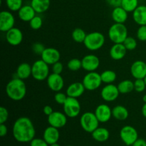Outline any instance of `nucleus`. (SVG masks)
<instances>
[{"label": "nucleus", "mask_w": 146, "mask_h": 146, "mask_svg": "<svg viewBox=\"0 0 146 146\" xmlns=\"http://www.w3.org/2000/svg\"><path fill=\"white\" fill-rule=\"evenodd\" d=\"M132 146H146V141L142 138H138Z\"/></svg>", "instance_id": "nucleus-47"}, {"label": "nucleus", "mask_w": 146, "mask_h": 146, "mask_svg": "<svg viewBox=\"0 0 146 146\" xmlns=\"http://www.w3.org/2000/svg\"><path fill=\"white\" fill-rule=\"evenodd\" d=\"M30 146H49L44 138H35L30 142Z\"/></svg>", "instance_id": "nucleus-42"}, {"label": "nucleus", "mask_w": 146, "mask_h": 146, "mask_svg": "<svg viewBox=\"0 0 146 146\" xmlns=\"http://www.w3.org/2000/svg\"><path fill=\"white\" fill-rule=\"evenodd\" d=\"M112 115L118 121H125L129 116V112L125 106L118 105L112 109Z\"/></svg>", "instance_id": "nucleus-28"}, {"label": "nucleus", "mask_w": 146, "mask_h": 146, "mask_svg": "<svg viewBox=\"0 0 146 146\" xmlns=\"http://www.w3.org/2000/svg\"><path fill=\"white\" fill-rule=\"evenodd\" d=\"M141 112H142L143 115L146 118V103L144 104V105L143 106L142 110H141Z\"/></svg>", "instance_id": "nucleus-48"}, {"label": "nucleus", "mask_w": 146, "mask_h": 146, "mask_svg": "<svg viewBox=\"0 0 146 146\" xmlns=\"http://www.w3.org/2000/svg\"><path fill=\"white\" fill-rule=\"evenodd\" d=\"M94 113L100 123L108 122L113 116L112 109L105 104L98 105L96 108Z\"/></svg>", "instance_id": "nucleus-17"}, {"label": "nucleus", "mask_w": 146, "mask_h": 146, "mask_svg": "<svg viewBox=\"0 0 146 146\" xmlns=\"http://www.w3.org/2000/svg\"><path fill=\"white\" fill-rule=\"evenodd\" d=\"M133 19L139 26L146 25V6L139 5L133 11Z\"/></svg>", "instance_id": "nucleus-22"}, {"label": "nucleus", "mask_w": 146, "mask_h": 146, "mask_svg": "<svg viewBox=\"0 0 146 146\" xmlns=\"http://www.w3.org/2000/svg\"><path fill=\"white\" fill-rule=\"evenodd\" d=\"M131 74L135 79H143L146 76V63L141 60L134 61L131 66Z\"/></svg>", "instance_id": "nucleus-18"}, {"label": "nucleus", "mask_w": 146, "mask_h": 146, "mask_svg": "<svg viewBox=\"0 0 146 146\" xmlns=\"http://www.w3.org/2000/svg\"><path fill=\"white\" fill-rule=\"evenodd\" d=\"M138 3V0H122L121 6L129 13L133 12L139 6Z\"/></svg>", "instance_id": "nucleus-32"}, {"label": "nucleus", "mask_w": 146, "mask_h": 146, "mask_svg": "<svg viewBox=\"0 0 146 146\" xmlns=\"http://www.w3.org/2000/svg\"><path fill=\"white\" fill-rule=\"evenodd\" d=\"M123 44L128 51H133V50L135 49V48L137 47L136 39L131 36L127 37Z\"/></svg>", "instance_id": "nucleus-35"}, {"label": "nucleus", "mask_w": 146, "mask_h": 146, "mask_svg": "<svg viewBox=\"0 0 146 146\" xmlns=\"http://www.w3.org/2000/svg\"><path fill=\"white\" fill-rule=\"evenodd\" d=\"M6 94L13 101L22 100L27 94V86L24 80L17 77L9 81L6 86Z\"/></svg>", "instance_id": "nucleus-2"}, {"label": "nucleus", "mask_w": 146, "mask_h": 146, "mask_svg": "<svg viewBox=\"0 0 146 146\" xmlns=\"http://www.w3.org/2000/svg\"><path fill=\"white\" fill-rule=\"evenodd\" d=\"M63 70H64V66L60 61H58L52 65V71L54 74H61Z\"/></svg>", "instance_id": "nucleus-43"}, {"label": "nucleus", "mask_w": 146, "mask_h": 146, "mask_svg": "<svg viewBox=\"0 0 146 146\" xmlns=\"http://www.w3.org/2000/svg\"><path fill=\"white\" fill-rule=\"evenodd\" d=\"M45 48H46L44 47V44H42L41 43L39 42L34 43L32 45L33 52L35 53L36 54H38V55H41V54H42L43 51H44Z\"/></svg>", "instance_id": "nucleus-41"}, {"label": "nucleus", "mask_w": 146, "mask_h": 146, "mask_svg": "<svg viewBox=\"0 0 146 146\" xmlns=\"http://www.w3.org/2000/svg\"><path fill=\"white\" fill-rule=\"evenodd\" d=\"M128 36V29L124 24L114 23L108 29V37L113 44H123Z\"/></svg>", "instance_id": "nucleus-3"}, {"label": "nucleus", "mask_w": 146, "mask_h": 146, "mask_svg": "<svg viewBox=\"0 0 146 146\" xmlns=\"http://www.w3.org/2000/svg\"><path fill=\"white\" fill-rule=\"evenodd\" d=\"M85 90L86 88L82 82H74L68 86L66 94L68 97L78 98L84 94Z\"/></svg>", "instance_id": "nucleus-20"}, {"label": "nucleus", "mask_w": 146, "mask_h": 146, "mask_svg": "<svg viewBox=\"0 0 146 146\" xmlns=\"http://www.w3.org/2000/svg\"><path fill=\"white\" fill-rule=\"evenodd\" d=\"M48 123L51 126L56 128H61L66 125L67 123V115L60 111H54L48 116Z\"/></svg>", "instance_id": "nucleus-12"}, {"label": "nucleus", "mask_w": 146, "mask_h": 146, "mask_svg": "<svg viewBox=\"0 0 146 146\" xmlns=\"http://www.w3.org/2000/svg\"><path fill=\"white\" fill-rule=\"evenodd\" d=\"M120 137L125 145L132 146L138 139V133L134 127L131 125H125L120 131Z\"/></svg>", "instance_id": "nucleus-9"}, {"label": "nucleus", "mask_w": 146, "mask_h": 146, "mask_svg": "<svg viewBox=\"0 0 146 146\" xmlns=\"http://www.w3.org/2000/svg\"><path fill=\"white\" fill-rule=\"evenodd\" d=\"M31 76L34 79L38 81L47 79L49 76L48 64L44 62L42 59L36 61L31 66Z\"/></svg>", "instance_id": "nucleus-5"}, {"label": "nucleus", "mask_w": 146, "mask_h": 146, "mask_svg": "<svg viewBox=\"0 0 146 146\" xmlns=\"http://www.w3.org/2000/svg\"><path fill=\"white\" fill-rule=\"evenodd\" d=\"M43 112H44V113L46 115L48 116V115H50L53 112H54V111H53V108H51L50 106L47 105L44 107V108H43Z\"/></svg>", "instance_id": "nucleus-46"}, {"label": "nucleus", "mask_w": 146, "mask_h": 146, "mask_svg": "<svg viewBox=\"0 0 146 146\" xmlns=\"http://www.w3.org/2000/svg\"><path fill=\"white\" fill-rule=\"evenodd\" d=\"M9 118L8 110L4 106L0 107V124L5 123Z\"/></svg>", "instance_id": "nucleus-40"}, {"label": "nucleus", "mask_w": 146, "mask_h": 146, "mask_svg": "<svg viewBox=\"0 0 146 146\" xmlns=\"http://www.w3.org/2000/svg\"><path fill=\"white\" fill-rule=\"evenodd\" d=\"M117 86L120 94H129L134 90V82L131 80H123Z\"/></svg>", "instance_id": "nucleus-29"}, {"label": "nucleus", "mask_w": 146, "mask_h": 146, "mask_svg": "<svg viewBox=\"0 0 146 146\" xmlns=\"http://www.w3.org/2000/svg\"><path fill=\"white\" fill-rule=\"evenodd\" d=\"M143 101L144 102V104H145L146 103V94H145V95L143 96Z\"/></svg>", "instance_id": "nucleus-49"}, {"label": "nucleus", "mask_w": 146, "mask_h": 146, "mask_svg": "<svg viewBox=\"0 0 146 146\" xmlns=\"http://www.w3.org/2000/svg\"><path fill=\"white\" fill-rule=\"evenodd\" d=\"M143 79H144V81H145V84H146V76H145V78H143Z\"/></svg>", "instance_id": "nucleus-51"}, {"label": "nucleus", "mask_w": 146, "mask_h": 146, "mask_svg": "<svg viewBox=\"0 0 146 146\" xmlns=\"http://www.w3.org/2000/svg\"><path fill=\"white\" fill-rule=\"evenodd\" d=\"M6 40L9 44L13 46L19 45L23 41L22 31L17 27H13L6 32Z\"/></svg>", "instance_id": "nucleus-16"}, {"label": "nucleus", "mask_w": 146, "mask_h": 146, "mask_svg": "<svg viewBox=\"0 0 146 146\" xmlns=\"http://www.w3.org/2000/svg\"><path fill=\"white\" fill-rule=\"evenodd\" d=\"M67 98H68L67 94H64V93L61 92V91L56 92L55 96H54V100H55V101L58 104H60V105H64Z\"/></svg>", "instance_id": "nucleus-38"}, {"label": "nucleus", "mask_w": 146, "mask_h": 146, "mask_svg": "<svg viewBox=\"0 0 146 146\" xmlns=\"http://www.w3.org/2000/svg\"><path fill=\"white\" fill-rule=\"evenodd\" d=\"M12 133L17 142L29 143L35 138L36 130L30 118L28 117H20L14 123Z\"/></svg>", "instance_id": "nucleus-1"}, {"label": "nucleus", "mask_w": 146, "mask_h": 146, "mask_svg": "<svg viewBox=\"0 0 146 146\" xmlns=\"http://www.w3.org/2000/svg\"><path fill=\"white\" fill-rule=\"evenodd\" d=\"M49 146H61L59 145V144L58 143H54V144H51V145H49Z\"/></svg>", "instance_id": "nucleus-50"}, {"label": "nucleus", "mask_w": 146, "mask_h": 146, "mask_svg": "<svg viewBox=\"0 0 146 146\" xmlns=\"http://www.w3.org/2000/svg\"><path fill=\"white\" fill-rule=\"evenodd\" d=\"M36 11L30 5H23L22 7L18 11L19 18L23 21L29 22L36 16Z\"/></svg>", "instance_id": "nucleus-23"}, {"label": "nucleus", "mask_w": 146, "mask_h": 146, "mask_svg": "<svg viewBox=\"0 0 146 146\" xmlns=\"http://www.w3.org/2000/svg\"><path fill=\"white\" fill-rule=\"evenodd\" d=\"M29 25L32 29L38 30L41 28L43 25V20L42 18L39 16L36 15L31 21H29Z\"/></svg>", "instance_id": "nucleus-36"}, {"label": "nucleus", "mask_w": 146, "mask_h": 146, "mask_svg": "<svg viewBox=\"0 0 146 146\" xmlns=\"http://www.w3.org/2000/svg\"><path fill=\"white\" fill-rule=\"evenodd\" d=\"M120 92L117 86L114 84H107L101 90V96L103 100L106 102H112L116 100L119 96Z\"/></svg>", "instance_id": "nucleus-11"}, {"label": "nucleus", "mask_w": 146, "mask_h": 146, "mask_svg": "<svg viewBox=\"0 0 146 146\" xmlns=\"http://www.w3.org/2000/svg\"><path fill=\"white\" fill-rule=\"evenodd\" d=\"M67 146H73V145H67Z\"/></svg>", "instance_id": "nucleus-52"}, {"label": "nucleus", "mask_w": 146, "mask_h": 146, "mask_svg": "<svg viewBox=\"0 0 146 146\" xmlns=\"http://www.w3.org/2000/svg\"><path fill=\"white\" fill-rule=\"evenodd\" d=\"M47 85L48 88L53 91L58 92L63 89L64 86V81L61 74L52 73L49 74L46 79Z\"/></svg>", "instance_id": "nucleus-14"}, {"label": "nucleus", "mask_w": 146, "mask_h": 146, "mask_svg": "<svg viewBox=\"0 0 146 146\" xmlns=\"http://www.w3.org/2000/svg\"><path fill=\"white\" fill-rule=\"evenodd\" d=\"M146 84L144 79H135L134 81V90L136 92L141 93L145 91Z\"/></svg>", "instance_id": "nucleus-37"}, {"label": "nucleus", "mask_w": 146, "mask_h": 146, "mask_svg": "<svg viewBox=\"0 0 146 146\" xmlns=\"http://www.w3.org/2000/svg\"><path fill=\"white\" fill-rule=\"evenodd\" d=\"M67 67L69 70L72 71H77L82 68V63L81 60L78 58H74L72 59L69 60L67 64Z\"/></svg>", "instance_id": "nucleus-34"}, {"label": "nucleus", "mask_w": 146, "mask_h": 146, "mask_svg": "<svg viewBox=\"0 0 146 146\" xmlns=\"http://www.w3.org/2000/svg\"><path fill=\"white\" fill-rule=\"evenodd\" d=\"M8 133V128L4 123L0 124V136L4 137Z\"/></svg>", "instance_id": "nucleus-45"}, {"label": "nucleus", "mask_w": 146, "mask_h": 146, "mask_svg": "<svg viewBox=\"0 0 146 146\" xmlns=\"http://www.w3.org/2000/svg\"><path fill=\"white\" fill-rule=\"evenodd\" d=\"M86 90L87 91H95L101 86L102 84L101 74L96 71H91L84 76L82 81Z\"/></svg>", "instance_id": "nucleus-7"}, {"label": "nucleus", "mask_w": 146, "mask_h": 146, "mask_svg": "<svg viewBox=\"0 0 146 146\" xmlns=\"http://www.w3.org/2000/svg\"><path fill=\"white\" fill-rule=\"evenodd\" d=\"M41 59L48 65H53L55 63L59 61L61 54L58 50L55 48H46L41 55Z\"/></svg>", "instance_id": "nucleus-15"}, {"label": "nucleus", "mask_w": 146, "mask_h": 146, "mask_svg": "<svg viewBox=\"0 0 146 146\" xmlns=\"http://www.w3.org/2000/svg\"><path fill=\"white\" fill-rule=\"evenodd\" d=\"M128 50L123 44H114L110 49V56L111 58L115 61L121 60L125 56Z\"/></svg>", "instance_id": "nucleus-21"}, {"label": "nucleus", "mask_w": 146, "mask_h": 146, "mask_svg": "<svg viewBox=\"0 0 146 146\" xmlns=\"http://www.w3.org/2000/svg\"><path fill=\"white\" fill-rule=\"evenodd\" d=\"M128 12L125 11L121 6L114 7L111 13V17L115 23L124 24L127 21L128 17Z\"/></svg>", "instance_id": "nucleus-24"}, {"label": "nucleus", "mask_w": 146, "mask_h": 146, "mask_svg": "<svg viewBox=\"0 0 146 146\" xmlns=\"http://www.w3.org/2000/svg\"><path fill=\"white\" fill-rule=\"evenodd\" d=\"M107 4L112 7H120L121 5V1L122 0H106Z\"/></svg>", "instance_id": "nucleus-44"}, {"label": "nucleus", "mask_w": 146, "mask_h": 146, "mask_svg": "<svg viewBox=\"0 0 146 146\" xmlns=\"http://www.w3.org/2000/svg\"><path fill=\"white\" fill-rule=\"evenodd\" d=\"M64 113L67 117L71 118L78 116L81 112V104L78 99L72 97H68L63 105Z\"/></svg>", "instance_id": "nucleus-8"}, {"label": "nucleus", "mask_w": 146, "mask_h": 146, "mask_svg": "<svg viewBox=\"0 0 146 146\" xmlns=\"http://www.w3.org/2000/svg\"><path fill=\"white\" fill-rule=\"evenodd\" d=\"M6 5L11 11H18L23 6V0H6Z\"/></svg>", "instance_id": "nucleus-33"}, {"label": "nucleus", "mask_w": 146, "mask_h": 146, "mask_svg": "<svg viewBox=\"0 0 146 146\" xmlns=\"http://www.w3.org/2000/svg\"><path fill=\"white\" fill-rule=\"evenodd\" d=\"M60 133L58 128L49 125L44 130V133H43V138L48 145L58 143Z\"/></svg>", "instance_id": "nucleus-19"}, {"label": "nucleus", "mask_w": 146, "mask_h": 146, "mask_svg": "<svg viewBox=\"0 0 146 146\" xmlns=\"http://www.w3.org/2000/svg\"><path fill=\"white\" fill-rule=\"evenodd\" d=\"M105 36L102 33L94 31L87 34L84 44L86 48L89 51H98L102 48L105 44Z\"/></svg>", "instance_id": "nucleus-4"}, {"label": "nucleus", "mask_w": 146, "mask_h": 146, "mask_svg": "<svg viewBox=\"0 0 146 146\" xmlns=\"http://www.w3.org/2000/svg\"><path fill=\"white\" fill-rule=\"evenodd\" d=\"M31 6L38 14L46 12L49 9L51 0H31Z\"/></svg>", "instance_id": "nucleus-25"}, {"label": "nucleus", "mask_w": 146, "mask_h": 146, "mask_svg": "<svg viewBox=\"0 0 146 146\" xmlns=\"http://www.w3.org/2000/svg\"><path fill=\"white\" fill-rule=\"evenodd\" d=\"M91 135L96 141L102 143L108 141L110 137V133L107 128L98 127L94 132L91 133Z\"/></svg>", "instance_id": "nucleus-27"}, {"label": "nucleus", "mask_w": 146, "mask_h": 146, "mask_svg": "<svg viewBox=\"0 0 146 146\" xmlns=\"http://www.w3.org/2000/svg\"><path fill=\"white\" fill-rule=\"evenodd\" d=\"M87 34L81 28H76L72 31L71 37L73 40L77 43H84Z\"/></svg>", "instance_id": "nucleus-31"}, {"label": "nucleus", "mask_w": 146, "mask_h": 146, "mask_svg": "<svg viewBox=\"0 0 146 146\" xmlns=\"http://www.w3.org/2000/svg\"><path fill=\"white\" fill-rule=\"evenodd\" d=\"M15 18L10 11H1L0 13V31L7 32L14 27Z\"/></svg>", "instance_id": "nucleus-10"}, {"label": "nucleus", "mask_w": 146, "mask_h": 146, "mask_svg": "<svg viewBox=\"0 0 146 146\" xmlns=\"http://www.w3.org/2000/svg\"><path fill=\"white\" fill-rule=\"evenodd\" d=\"M82 68L88 72L95 71L100 66V60L94 54H88L81 59Z\"/></svg>", "instance_id": "nucleus-13"}, {"label": "nucleus", "mask_w": 146, "mask_h": 146, "mask_svg": "<svg viewBox=\"0 0 146 146\" xmlns=\"http://www.w3.org/2000/svg\"><path fill=\"white\" fill-rule=\"evenodd\" d=\"M99 121L94 113L86 112L81 115L80 118V124L81 128L86 132L91 133L99 125Z\"/></svg>", "instance_id": "nucleus-6"}, {"label": "nucleus", "mask_w": 146, "mask_h": 146, "mask_svg": "<svg viewBox=\"0 0 146 146\" xmlns=\"http://www.w3.org/2000/svg\"><path fill=\"white\" fill-rule=\"evenodd\" d=\"M137 38L141 41H146V25L140 26L137 30Z\"/></svg>", "instance_id": "nucleus-39"}, {"label": "nucleus", "mask_w": 146, "mask_h": 146, "mask_svg": "<svg viewBox=\"0 0 146 146\" xmlns=\"http://www.w3.org/2000/svg\"><path fill=\"white\" fill-rule=\"evenodd\" d=\"M101 80L104 84H110L113 83L116 80L117 75L115 71L112 70H106L101 74Z\"/></svg>", "instance_id": "nucleus-30"}, {"label": "nucleus", "mask_w": 146, "mask_h": 146, "mask_svg": "<svg viewBox=\"0 0 146 146\" xmlns=\"http://www.w3.org/2000/svg\"><path fill=\"white\" fill-rule=\"evenodd\" d=\"M17 78L26 80L31 76V66L28 63H21L17 68Z\"/></svg>", "instance_id": "nucleus-26"}]
</instances>
